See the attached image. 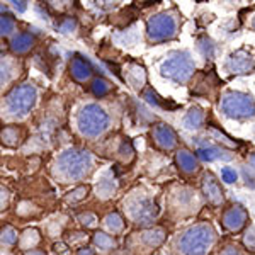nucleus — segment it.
<instances>
[{"instance_id":"obj_22","label":"nucleus","mask_w":255,"mask_h":255,"mask_svg":"<svg viewBox=\"0 0 255 255\" xmlns=\"http://www.w3.org/2000/svg\"><path fill=\"white\" fill-rule=\"evenodd\" d=\"M15 29V20L12 17L10 14H3L2 12V20H0V31H2V36L3 38H7V36H10L12 32Z\"/></svg>"},{"instance_id":"obj_1","label":"nucleus","mask_w":255,"mask_h":255,"mask_svg":"<svg viewBox=\"0 0 255 255\" xmlns=\"http://www.w3.org/2000/svg\"><path fill=\"white\" fill-rule=\"evenodd\" d=\"M196 72V63L192 55L186 49L172 51L160 65V73L174 84H187Z\"/></svg>"},{"instance_id":"obj_2","label":"nucleus","mask_w":255,"mask_h":255,"mask_svg":"<svg viewBox=\"0 0 255 255\" xmlns=\"http://www.w3.org/2000/svg\"><path fill=\"white\" fill-rule=\"evenodd\" d=\"M38 101V89L31 84L17 85L5 96L3 109L10 118H26Z\"/></svg>"},{"instance_id":"obj_13","label":"nucleus","mask_w":255,"mask_h":255,"mask_svg":"<svg viewBox=\"0 0 255 255\" xmlns=\"http://www.w3.org/2000/svg\"><path fill=\"white\" fill-rule=\"evenodd\" d=\"M203 191H204V194H206L208 201H211L213 204H220L221 201H223V191H221V187H220V184H218V180L211 174L204 175Z\"/></svg>"},{"instance_id":"obj_32","label":"nucleus","mask_w":255,"mask_h":255,"mask_svg":"<svg viewBox=\"0 0 255 255\" xmlns=\"http://www.w3.org/2000/svg\"><path fill=\"white\" fill-rule=\"evenodd\" d=\"M49 2H51V5L58 10H65L72 5V0H49Z\"/></svg>"},{"instance_id":"obj_4","label":"nucleus","mask_w":255,"mask_h":255,"mask_svg":"<svg viewBox=\"0 0 255 255\" xmlns=\"http://www.w3.org/2000/svg\"><path fill=\"white\" fill-rule=\"evenodd\" d=\"M179 15L175 12H158L146 22V39L153 44L172 41L179 34Z\"/></svg>"},{"instance_id":"obj_12","label":"nucleus","mask_w":255,"mask_h":255,"mask_svg":"<svg viewBox=\"0 0 255 255\" xmlns=\"http://www.w3.org/2000/svg\"><path fill=\"white\" fill-rule=\"evenodd\" d=\"M125 77H126V82L134 90H141L143 87H145V84H146L145 68L139 67V65H136V63L128 65V67L125 68Z\"/></svg>"},{"instance_id":"obj_11","label":"nucleus","mask_w":255,"mask_h":255,"mask_svg":"<svg viewBox=\"0 0 255 255\" xmlns=\"http://www.w3.org/2000/svg\"><path fill=\"white\" fill-rule=\"evenodd\" d=\"M70 75L73 77V80L80 82H87L92 77V65L90 61L82 55H75L70 61Z\"/></svg>"},{"instance_id":"obj_3","label":"nucleus","mask_w":255,"mask_h":255,"mask_svg":"<svg viewBox=\"0 0 255 255\" xmlns=\"http://www.w3.org/2000/svg\"><path fill=\"white\" fill-rule=\"evenodd\" d=\"M56 167H58L61 177L68 180H79L89 174L90 167H92V157L85 150L70 148L58 157Z\"/></svg>"},{"instance_id":"obj_7","label":"nucleus","mask_w":255,"mask_h":255,"mask_svg":"<svg viewBox=\"0 0 255 255\" xmlns=\"http://www.w3.org/2000/svg\"><path fill=\"white\" fill-rule=\"evenodd\" d=\"M213 242V230L208 225H197L191 228L180 240L184 255H204Z\"/></svg>"},{"instance_id":"obj_26","label":"nucleus","mask_w":255,"mask_h":255,"mask_svg":"<svg viewBox=\"0 0 255 255\" xmlns=\"http://www.w3.org/2000/svg\"><path fill=\"white\" fill-rule=\"evenodd\" d=\"M106 223H108L109 228H113V230H119L123 226L121 218H119L116 213H113V215H109L108 218H106Z\"/></svg>"},{"instance_id":"obj_10","label":"nucleus","mask_w":255,"mask_h":255,"mask_svg":"<svg viewBox=\"0 0 255 255\" xmlns=\"http://www.w3.org/2000/svg\"><path fill=\"white\" fill-rule=\"evenodd\" d=\"M151 136H153L155 143H157L160 148H163V150H172V148L177 145L175 131L168 125H165V123H160V125L153 126Z\"/></svg>"},{"instance_id":"obj_6","label":"nucleus","mask_w":255,"mask_h":255,"mask_svg":"<svg viewBox=\"0 0 255 255\" xmlns=\"http://www.w3.org/2000/svg\"><path fill=\"white\" fill-rule=\"evenodd\" d=\"M77 126L82 136L97 138L108 129L109 116L99 104H87L77 114Z\"/></svg>"},{"instance_id":"obj_18","label":"nucleus","mask_w":255,"mask_h":255,"mask_svg":"<svg viewBox=\"0 0 255 255\" xmlns=\"http://www.w3.org/2000/svg\"><path fill=\"white\" fill-rule=\"evenodd\" d=\"M197 51H199L206 60H213L216 55L215 41H213L211 38H208V36H201V38H197Z\"/></svg>"},{"instance_id":"obj_9","label":"nucleus","mask_w":255,"mask_h":255,"mask_svg":"<svg viewBox=\"0 0 255 255\" xmlns=\"http://www.w3.org/2000/svg\"><path fill=\"white\" fill-rule=\"evenodd\" d=\"M226 70L233 75H249L255 70V58L247 49H237L226 58Z\"/></svg>"},{"instance_id":"obj_15","label":"nucleus","mask_w":255,"mask_h":255,"mask_svg":"<svg viewBox=\"0 0 255 255\" xmlns=\"http://www.w3.org/2000/svg\"><path fill=\"white\" fill-rule=\"evenodd\" d=\"M32 44H34V38L29 32H17L10 39V49L15 55H26L32 48Z\"/></svg>"},{"instance_id":"obj_17","label":"nucleus","mask_w":255,"mask_h":255,"mask_svg":"<svg viewBox=\"0 0 255 255\" xmlns=\"http://www.w3.org/2000/svg\"><path fill=\"white\" fill-rule=\"evenodd\" d=\"M177 165L180 167L182 172H186V174H192V172L197 170L199 163H197V158L191 153V151L180 150L179 153H177Z\"/></svg>"},{"instance_id":"obj_40","label":"nucleus","mask_w":255,"mask_h":255,"mask_svg":"<svg viewBox=\"0 0 255 255\" xmlns=\"http://www.w3.org/2000/svg\"><path fill=\"white\" fill-rule=\"evenodd\" d=\"M250 26H252V29L255 31V17L252 19V24H250Z\"/></svg>"},{"instance_id":"obj_36","label":"nucleus","mask_w":255,"mask_h":255,"mask_svg":"<svg viewBox=\"0 0 255 255\" xmlns=\"http://www.w3.org/2000/svg\"><path fill=\"white\" fill-rule=\"evenodd\" d=\"M221 255H238V254H237V250H232V249H230V250H225V252L221 254Z\"/></svg>"},{"instance_id":"obj_27","label":"nucleus","mask_w":255,"mask_h":255,"mask_svg":"<svg viewBox=\"0 0 255 255\" xmlns=\"http://www.w3.org/2000/svg\"><path fill=\"white\" fill-rule=\"evenodd\" d=\"M143 97H145L148 104H151V106H153V108H158V106H160V97H158L157 94H155L151 89H148L146 92L143 94Z\"/></svg>"},{"instance_id":"obj_31","label":"nucleus","mask_w":255,"mask_h":255,"mask_svg":"<svg viewBox=\"0 0 255 255\" xmlns=\"http://www.w3.org/2000/svg\"><path fill=\"white\" fill-rule=\"evenodd\" d=\"M96 242H97L99 247H102V249H108V247L113 245V240H111L108 235H104V233H97Z\"/></svg>"},{"instance_id":"obj_5","label":"nucleus","mask_w":255,"mask_h":255,"mask_svg":"<svg viewBox=\"0 0 255 255\" xmlns=\"http://www.w3.org/2000/svg\"><path fill=\"white\" fill-rule=\"evenodd\" d=\"M220 109L230 119H252L255 118V101L250 94L238 90H226L220 99Z\"/></svg>"},{"instance_id":"obj_24","label":"nucleus","mask_w":255,"mask_h":255,"mask_svg":"<svg viewBox=\"0 0 255 255\" xmlns=\"http://www.w3.org/2000/svg\"><path fill=\"white\" fill-rule=\"evenodd\" d=\"M19 136V133H17V128H5V129L2 131V139H3V143L5 145H15V139H17Z\"/></svg>"},{"instance_id":"obj_14","label":"nucleus","mask_w":255,"mask_h":255,"mask_svg":"<svg viewBox=\"0 0 255 255\" xmlns=\"http://www.w3.org/2000/svg\"><path fill=\"white\" fill-rule=\"evenodd\" d=\"M245 220H247V211L242 206H233L232 209H228L223 218L225 226L230 230H240L245 225Z\"/></svg>"},{"instance_id":"obj_37","label":"nucleus","mask_w":255,"mask_h":255,"mask_svg":"<svg viewBox=\"0 0 255 255\" xmlns=\"http://www.w3.org/2000/svg\"><path fill=\"white\" fill-rule=\"evenodd\" d=\"M80 255H92V252H90V250H82Z\"/></svg>"},{"instance_id":"obj_29","label":"nucleus","mask_w":255,"mask_h":255,"mask_svg":"<svg viewBox=\"0 0 255 255\" xmlns=\"http://www.w3.org/2000/svg\"><path fill=\"white\" fill-rule=\"evenodd\" d=\"M145 238L148 240V244L157 245V244H160V242L163 240V233L160 232V230H155V232H151V233H146Z\"/></svg>"},{"instance_id":"obj_28","label":"nucleus","mask_w":255,"mask_h":255,"mask_svg":"<svg viewBox=\"0 0 255 255\" xmlns=\"http://www.w3.org/2000/svg\"><path fill=\"white\" fill-rule=\"evenodd\" d=\"M221 177H223L225 182L232 184V182H235V180H237V172L233 170V168H230V167H225L223 170H221Z\"/></svg>"},{"instance_id":"obj_21","label":"nucleus","mask_w":255,"mask_h":255,"mask_svg":"<svg viewBox=\"0 0 255 255\" xmlns=\"http://www.w3.org/2000/svg\"><path fill=\"white\" fill-rule=\"evenodd\" d=\"M90 89H92V94L96 97H106L111 92V89H113V87H111V84L106 79H102V77H97V79L92 82Z\"/></svg>"},{"instance_id":"obj_25","label":"nucleus","mask_w":255,"mask_h":255,"mask_svg":"<svg viewBox=\"0 0 255 255\" xmlns=\"http://www.w3.org/2000/svg\"><path fill=\"white\" fill-rule=\"evenodd\" d=\"M118 41L121 44H128V46H133L134 43L138 41V36H136V32H134V29H128L126 32H123L121 36H118Z\"/></svg>"},{"instance_id":"obj_16","label":"nucleus","mask_w":255,"mask_h":255,"mask_svg":"<svg viewBox=\"0 0 255 255\" xmlns=\"http://www.w3.org/2000/svg\"><path fill=\"white\" fill-rule=\"evenodd\" d=\"M204 111L201 108H191L189 109V113L184 116L182 119V125L186 129H191V131H196V129H201L204 125Z\"/></svg>"},{"instance_id":"obj_34","label":"nucleus","mask_w":255,"mask_h":255,"mask_svg":"<svg viewBox=\"0 0 255 255\" xmlns=\"http://www.w3.org/2000/svg\"><path fill=\"white\" fill-rule=\"evenodd\" d=\"M10 3L14 5V9H17V12H24L27 9V0H10Z\"/></svg>"},{"instance_id":"obj_19","label":"nucleus","mask_w":255,"mask_h":255,"mask_svg":"<svg viewBox=\"0 0 255 255\" xmlns=\"http://www.w3.org/2000/svg\"><path fill=\"white\" fill-rule=\"evenodd\" d=\"M226 151L223 148H216V146H203L197 150V157L213 162V160H220V158H230V155H225Z\"/></svg>"},{"instance_id":"obj_39","label":"nucleus","mask_w":255,"mask_h":255,"mask_svg":"<svg viewBox=\"0 0 255 255\" xmlns=\"http://www.w3.org/2000/svg\"><path fill=\"white\" fill-rule=\"evenodd\" d=\"M225 2H228V3H238L240 0H225Z\"/></svg>"},{"instance_id":"obj_35","label":"nucleus","mask_w":255,"mask_h":255,"mask_svg":"<svg viewBox=\"0 0 255 255\" xmlns=\"http://www.w3.org/2000/svg\"><path fill=\"white\" fill-rule=\"evenodd\" d=\"M80 220H84L82 223L84 225H87V226H94V221H96V218H94L92 215H84V216H80Z\"/></svg>"},{"instance_id":"obj_20","label":"nucleus","mask_w":255,"mask_h":255,"mask_svg":"<svg viewBox=\"0 0 255 255\" xmlns=\"http://www.w3.org/2000/svg\"><path fill=\"white\" fill-rule=\"evenodd\" d=\"M15 77V61L10 56H2V85H7Z\"/></svg>"},{"instance_id":"obj_30","label":"nucleus","mask_w":255,"mask_h":255,"mask_svg":"<svg viewBox=\"0 0 255 255\" xmlns=\"http://www.w3.org/2000/svg\"><path fill=\"white\" fill-rule=\"evenodd\" d=\"M2 240L5 242V244H14L15 240H17V235L14 233V230L12 228H3V232H2Z\"/></svg>"},{"instance_id":"obj_33","label":"nucleus","mask_w":255,"mask_h":255,"mask_svg":"<svg viewBox=\"0 0 255 255\" xmlns=\"http://www.w3.org/2000/svg\"><path fill=\"white\" fill-rule=\"evenodd\" d=\"M85 194H87V187H79V189H75V191L72 192L70 199H72V201H80V199H84Z\"/></svg>"},{"instance_id":"obj_23","label":"nucleus","mask_w":255,"mask_h":255,"mask_svg":"<svg viewBox=\"0 0 255 255\" xmlns=\"http://www.w3.org/2000/svg\"><path fill=\"white\" fill-rule=\"evenodd\" d=\"M56 29H58V32H61V34H70V32H73L77 29V20L72 17L63 19L58 26H56Z\"/></svg>"},{"instance_id":"obj_38","label":"nucleus","mask_w":255,"mask_h":255,"mask_svg":"<svg viewBox=\"0 0 255 255\" xmlns=\"http://www.w3.org/2000/svg\"><path fill=\"white\" fill-rule=\"evenodd\" d=\"M250 163H252V167H255V153L250 157Z\"/></svg>"},{"instance_id":"obj_8","label":"nucleus","mask_w":255,"mask_h":255,"mask_svg":"<svg viewBox=\"0 0 255 255\" xmlns=\"http://www.w3.org/2000/svg\"><path fill=\"white\" fill-rule=\"evenodd\" d=\"M128 211H129L131 218L138 223H150L155 216H157L158 209L157 204L148 197H134L128 203Z\"/></svg>"}]
</instances>
